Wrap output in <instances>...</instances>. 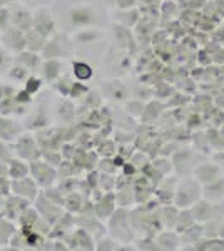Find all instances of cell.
<instances>
[{"mask_svg":"<svg viewBox=\"0 0 224 251\" xmlns=\"http://www.w3.org/2000/svg\"><path fill=\"white\" fill-rule=\"evenodd\" d=\"M75 69H77V75L79 77H89L91 75V69H89L87 66H75Z\"/></svg>","mask_w":224,"mask_h":251,"instance_id":"1","label":"cell"}]
</instances>
